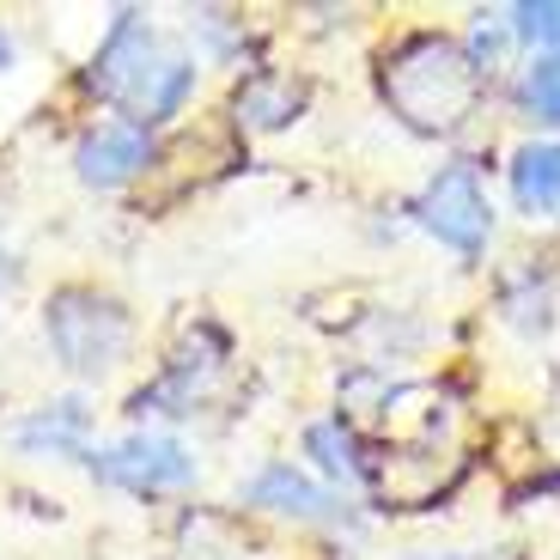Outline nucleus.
Instances as JSON below:
<instances>
[{"label":"nucleus","instance_id":"obj_8","mask_svg":"<svg viewBox=\"0 0 560 560\" xmlns=\"http://www.w3.org/2000/svg\"><path fill=\"white\" fill-rule=\"evenodd\" d=\"M244 500L262 505V512H280V518H323L329 512V493L293 469V463H262L250 481H244Z\"/></svg>","mask_w":560,"mask_h":560},{"label":"nucleus","instance_id":"obj_17","mask_svg":"<svg viewBox=\"0 0 560 560\" xmlns=\"http://www.w3.org/2000/svg\"><path fill=\"white\" fill-rule=\"evenodd\" d=\"M13 68V37H7V31H0V73Z\"/></svg>","mask_w":560,"mask_h":560},{"label":"nucleus","instance_id":"obj_2","mask_svg":"<svg viewBox=\"0 0 560 560\" xmlns=\"http://www.w3.org/2000/svg\"><path fill=\"white\" fill-rule=\"evenodd\" d=\"M384 98L420 135H451L469 122L481 98V68L445 37H408L396 56H384Z\"/></svg>","mask_w":560,"mask_h":560},{"label":"nucleus","instance_id":"obj_5","mask_svg":"<svg viewBox=\"0 0 560 560\" xmlns=\"http://www.w3.org/2000/svg\"><path fill=\"white\" fill-rule=\"evenodd\" d=\"M92 476L122 493H171L196 481V457L171 433H128L116 445L92 451Z\"/></svg>","mask_w":560,"mask_h":560},{"label":"nucleus","instance_id":"obj_6","mask_svg":"<svg viewBox=\"0 0 560 560\" xmlns=\"http://www.w3.org/2000/svg\"><path fill=\"white\" fill-rule=\"evenodd\" d=\"M147 159H153V128H140V122H98L92 135L80 140L73 165H80V183H92V189H122L128 177L147 171Z\"/></svg>","mask_w":560,"mask_h":560},{"label":"nucleus","instance_id":"obj_11","mask_svg":"<svg viewBox=\"0 0 560 560\" xmlns=\"http://www.w3.org/2000/svg\"><path fill=\"white\" fill-rule=\"evenodd\" d=\"M305 451L311 457H317V469L329 481H365V457H360V439L348 433V427H341V420H317V427H311L305 433Z\"/></svg>","mask_w":560,"mask_h":560},{"label":"nucleus","instance_id":"obj_10","mask_svg":"<svg viewBox=\"0 0 560 560\" xmlns=\"http://www.w3.org/2000/svg\"><path fill=\"white\" fill-rule=\"evenodd\" d=\"M299 104H305V92H299L293 80H280V73H256V80L238 92V122L280 128V122H293V116H299Z\"/></svg>","mask_w":560,"mask_h":560},{"label":"nucleus","instance_id":"obj_1","mask_svg":"<svg viewBox=\"0 0 560 560\" xmlns=\"http://www.w3.org/2000/svg\"><path fill=\"white\" fill-rule=\"evenodd\" d=\"M196 85V61L171 49L140 13H116L110 37H104L98 61H92V92H104L110 104H122L128 122H165L183 110Z\"/></svg>","mask_w":560,"mask_h":560},{"label":"nucleus","instance_id":"obj_14","mask_svg":"<svg viewBox=\"0 0 560 560\" xmlns=\"http://www.w3.org/2000/svg\"><path fill=\"white\" fill-rule=\"evenodd\" d=\"M505 317L518 323V329H548V287L536 275H524L518 293H505Z\"/></svg>","mask_w":560,"mask_h":560},{"label":"nucleus","instance_id":"obj_7","mask_svg":"<svg viewBox=\"0 0 560 560\" xmlns=\"http://www.w3.org/2000/svg\"><path fill=\"white\" fill-rule=\"evenodd\" d=\"M85 433H92L85 402L80 396H61V402H43L31 420H19L13 445L25 457H85Z\"/></svg>","mask_w":560,"mask_h":560},{"label":"nucleus","instance_id":"obj_13","mask_svg":"<svg viewBox=\"0 0 560 560\" xmlns=\"http://www.w3.org/2000/svg\"><path fill=\"white\" fill-rule=\"evenodd\" d=\"M505 25H512V37H524V43H548V49H560V0L512 7V13H505Z\"/></svg>","mask_w":560,"mask_h":560},{"label":"nucleus","instance_id":"obj_16","mask_svg":"<svg viewBox=\"0 0 560 560\" xmlns=\"http://www.w3.org/2000/svg\"><path fill=\"white\" fill-rule=\"evenodd\" d=\"M13 287H19V262L7 250H0V311H7V299H13Z\"/></svg>","mask_w":560,"mask_h":560},{"label":"nucleus","instance_id":"obj_4","mask_svg":"<svg viewBox=\"0 0 560 560\" xmlns=\"http://www.w3.org/2000/svg\"><path fill=\"white\" fill-rule=\"evenodd\" d=\"M415 213H420V225H427L445 250H457V256H481V250H488V238H493V208H488L481 177L469 165H445V171H439V177L420 189Z\"/></svg>","mask_w":560,"mask_h":560},{"label":"nucleus","instance_id":"obj_3","mask_svg":"<svg viewBox=\"0 0 560 560\" xmlns=\"http://www.w3.org/2000/svg\"><path fill=\"white\" fill-rule=\"evenodd\" d=\"M43 336H49V348L61 353L68 372L104 378V372L122 365L128 341H135V323H128V311L116 305V299L92 293V287H61V293L43 305Z\"/></svg>","mask_w":560,"mask_h":560},{"label":"nucleus","instance_id":"obj_9","mask_svg":"<svg viewBox=\"0 0 560 560\" xmlns=\"http://www.w3.org/2000/svg\"><path fill=\"white\" fill-rule=\"evenodd\" d=\"M512 201L524 213H560V140H536L512 159Z\"/></svg>","mask_w":560,"mask_h":560},{"label":"nucleus","instance_id":"obj_12","mask_svg":"<svg viewBox=\"0 0 560 560\" xmlns=\"http://www.w3.org/2000/svg\"><path fill=\"white\" fill-rule=\"evenodd\" d=\"M524 110L536 122H560V49H548L530 73H524Z\"/></svg>","mask_w":560,"mask_h":560},{"label":"nucleus","instance_id":"obj_15","mask_svg":"<svg viewBox=\"0 0 560 560\" xmlns=\"http://www.w3.org/2000/svg\"><path fill=\"white\" fill-rule=\"evenodd\" d=\"M481 19H488V13H481ZM505 43H512V25H505V19H488V25H476V37H469V49H463V56L488 73L493 61L505 56Z\"/></svg>","mask_w":560,"mask_h":560}]
</instances>
